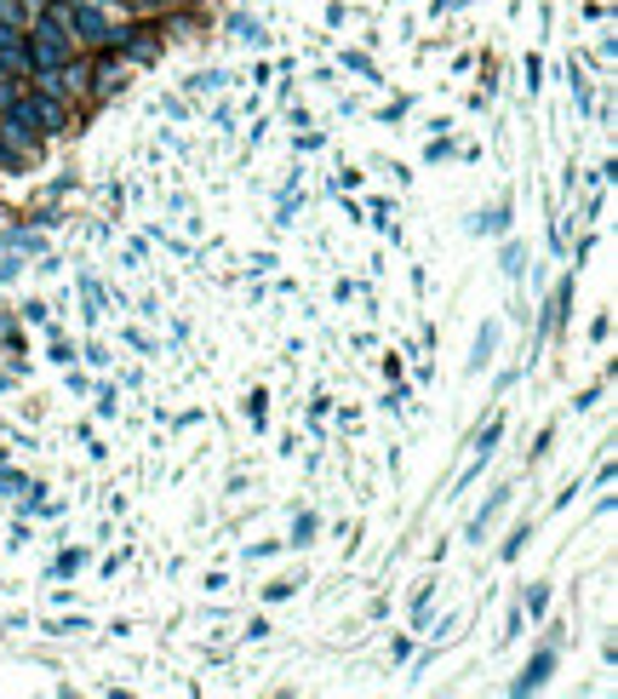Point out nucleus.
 <instances>
[{
  "mask_svg": "<svg viewBox=\"0 0 618 699\" xmlns=\"http://www.w3.org/2000/svg\"><path fill=\"white\" fill-rule=\"evenodd\" d=\"M23 35H30L23 46H30V69H35V75L69 64V41H75V35H69V23H58V18H35Z\"/></svg>",
  "mask_w": 618,
  "mask_h": 699,
  "instance_id": "1",
  "label": "nucleus"
},
{
  "mask_svg": "<svg viewBox=\"0 0 618 699\" xmlns=\"http://www.w3.org/2000/svg\"><path fill=\"white\" fill-rule=\"evenodd\" d=\"M69 35H87L92 46H103V41H110V18H103L98 7H75L69 12Z\"/></svg>",
  "mask_w": 618,
  "mask_h": 699,
  "instance_id": "2",
  "label": "nucleus"
},
{
  "mask_svg": "<svg viewBox=\"0 0 618 699\" xmlns=\"http://www.w3.org/2000/svg\"><path fill=\"white\" fill-rule=\"evenodd\" d=\"M41 18V0H0V30H30Z\"/></svg>",
  "mask_w": 618,
  "mask_h": 699,
  "instance_id": "3",
  "label": "nucleus"
},
{
  "mask_svg": "<svg viewBox=\"0 0 618 699\" xmlns=\"http://www.w3.org/2000/svg\"><path fill=\"white\" fill-rule=\"evenodd\" d=\"M550 665H556L550 654H538V660L527 665V677H515V694H533L538 683H545V677H550Z\"/></svg>",
  "mask_w": 618,
  "mask_h": 699,
  "instance_id": "4",
  "label": "nucleus"
},
{
  "mask_svg": "<svg viewBox=\"0 0 618 699\" xmlns=\"http://www.w3.org/2000/svg\"><path fill=\"white\" fill-rule=\"evenodd\" d=\"M154 53H161L154 41H126V53H121V58H133V64H154Z\"/></svg>",
  "mask_w": 618,
  "mask_h": 699,
  "instance_id": "5",
  "label": "nucleus"
},
{
  "mask_svg": "<svg viewBox=\"0 0 618 699\" xmlns=\"http://www.w3.org/2000/svg\"><path fill=\"white\" fill-rule=\"evenodd\" d=\"M69 7H98V0H69Z\"/></svg>",
  "mask_w": 618,
  "mask_h": 699,
  "instance_id": "6",
  "label": "nucleus"
}]
</instances>
